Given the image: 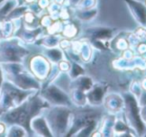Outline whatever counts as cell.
<instances>
[{
    "label": "cell",
    "mask_w": 146,
    "mask_h": 137,
    "mask_svg": "<svg viewBox=\"0 0 146 137\" xmlns=\"http://www.w3.org/2000/svg\"><path fill=\"white\" fill-rule=\"evenodd\" d=\"M49 107L50 104L40 96L38 91H36L18 106L2 113L0 115V121L8 126L12 124L20 125L26 129L29 136H33L30 126L31 120L37 115L42 114Z\"/></svg>",
    "instance_id": "obj_1"
},
{
    "label": "cell",
    "mask_w": 146,
    "mask_h": 137,
    "mask_svg": "<svg viewBox=\"0 0 146 137\" xmlns=\"http://www.w3.org/2000/svg\"><path fill=\"white\" fill-rule=\"evenodd\" d=\"M1 66L5 80L10 81L17 87L24 90L39 91L41 89V82L30 71L25 68L22 63H1Z\"/></svg>",
    "instance_id": "obj_2"
},
{
    "label": "cell",
    "mask_w": 146,
    "mask_h": 137,
    "mask_svg": "<svg viewBox=\"0 0 146 137\" xmlns=\"http://www.w3.org/2000/svg\"><path fill=\"white\" fill-rule=\"evenodd\" d=\"M44 112V116L53 136H66L74 117L71 107L50 106Z\"/></svg>",
    "instance_id": "obj_3"
},
{
    "label": "cell",
    "mask_w": 146,
    "mask_h": 137,
    "mask_svg": "<svg viewBox=\"0 0 146 137\" xmlns=\"http://www.w3.org/2000/svg\"><path fill=\"white\" fill-rule=\"evenodd\" d=\"M35 92V90L21 89L10 81L4 80L0 88V115L18 106Z\"/></svg>",
    "instance_id": "obj_4"
},
{
    "label": "cell",
    "mask_w": 146,
    "mask_h": 137,
    "mask_svg": "<svg viewBox=\"0 0 146 137\" xmlns=\"http://www.w3.org/2000/svg\"><path fill=\"white\" fill-rule=\"evenodd\" d=\"M25 44L24 41L16 36L0 39V63H23L29 55Z\"/></svg>",
    "instance_id": "obj_5"
},
{
    "label": "cell",
    "mask_w": 146,
    "mask_h": 137,
    "mask_svg": "<svg viewBox=\"0 0 146 137\" xmlns=\"http://www.w3.org/2000/svg\"><path fill=\"white\" fill-rule=\"evenodd\" d=\"M123 98V111L127 124L131 127L136 135L139 136L146 135V125L140 116V105L138 103V99L130 92L124 93Z\"/></svg>",
    "instance_id": "obj_6"
},
{
    "label": "cell",
    "mask_w": 146,
    "mask_h": 137,
    "mask_svg": "<svg viewBox=\"0 0 146 137\" xmlns=\"http://www.w3.org/2000/svg\"><path fill=\"white\" fill-rule=\"evenodd\" d=\"M38 92L40 96L50 104V106H74L68 93L55 84V82L41 85V89Z\"/></svg>",
    "instance_id": "obj_7"
},
{
    "label": "cell",
    "mask_w": 146,
    "mask_h": 137,
    "mask_svg": "<svg viewBox=\"0 0 146 137\" xmlns=\"http://www.w3.org/2000/svg\"><path fill=\"white\" fill-rule=\"evenodd\" d=\"M52 63L44 56V55L37 54L31 57L29 60L28 68L29 71L38 79L39 81H44L50 73Z\"/></svg>",
    "instance_id": "obj_8"
},
{
    "label": "cell",
    "mask_w": 146,
    "mask_h": 137,
    "mask_svg": "<svg viewBox=\"0 0 146 137\" xmlns=\"http://www.w3.org/2000/svg\"><path fill=\"white\" fill-rule=\"evenodd\" d=\"M86 39L92 40H102V41H110L115 36V29L111 27L104 26H96L89 27L85 29L83 32Z\"/></svg>",
    "instance_id": "obj_9"
},
{
    "label": "cell",
    "mask_w": 146,
    "mask_h": 137,
    "mask_svg": "<svg viewBox=\"0 0 146 137\" xmlns=\"http://www.w3.org/2000/svg\"><path fill=\"white\" fill-rule=\"evenodd\" d=\"M135 21L146 28V4L139 0H123Z\"/></svg>",
    "instance_id": "obj_10"
},
{
    "label": "cell",
    "mask_w": 146,
    "mask_h": 137,
    "mask_svg": "<svg viewBox=\"0 0 146 137\" xmlns=\"http://www.w3.org/2000/svg\"><path fill=\"white\" fill-rule=\"evenodd\" d=\"M103 104L106 111H108L110 114H117L119 112H122L124 107L123 95L115 92L106 93Z\"/></svg>",
    "instance_id": "obj_11"
},
{
    "label": "cell",
    "mask_w": 146,
    "mask_h": 137,
    "mask_svg": "<svg viewBox=\"0 0 146 137\" xmlns=\"http://www.w3.org/2000/svg\"><path fill=\"white\" fill-rule=\"evenodd\" d=\"M106 93H107V86L106 85L94 83L93 86L90 88V90L86 92L87 102L93 107L99 106V105L103 104V100Z\"/></svg>",
    "instance_id": "obj_12"
},
{
    "label": "cell",
    "mask_w": 146,
    "mask_h": 137,
    "mask_svg": "<svg viewBox=\"0 0 146 137\" xmlns=\"http://www.w3.org/2000/svg\"><path fill=\"white\" fill-rule=\"evenodd\" d=\"M31 130H32L33 136H44L51 137L53 136L50 128H49L48 122L43 114H39L35 116L31 120L30 123Z\"/></svg>",
    "instance_id": "obj_13"
},
{
    "label": "cell",
    "mask_w": 146,
    "mask_h": 137,
    "mask_svg": "<svg viewBox=\"0 0 146 137\" xmlns=\"http://www.w3.org/2000/svg\"><path fill=\"white\" fill-rule=\"evenodd\" d=\"M62 35L60 33H56V34H47L44 36H41L35 41L36 45H41L44 46L45 48H53V47L59 46V42L62 39Z\"/></svg>",
    "instance_id": "obj_14"
},
{
    "label": "cell",
    "mask_w": 146,
    "mask_h": 137,
    "mask_svg": "<svg viewBox=\"0 0 146 137\" xmlns=\"http://www.w3.org/2000/svg\"><path fill=\"white\" fill-rule=\"evenodd\" d=\"M94 82L92 80L91 77L87 76V75H80L77 78L73 79V82L70 84V88H77L80 90L84 91V92H87L90 90L92 86H93ZM69 88V89H70Z\"/></svg>",
    "instance_id": "obj_15"
},
{
    "label": "cell",
    "mask_w": 146,
    "mask_h": 137,
    "mask_svg": "<svg viewBox=\"0 0 146 137\" xmlns=\"http://www.w3.org/2000/svg\"><path fill=\"white\" fill-rule=\"evenodd\" d=\"M131 48L130 43L128 41V36H121L116 35L111 39L110 42V50L117 51V52H123L127 49Z\"/></svg>",
    "instance_id": "obj_16"
},
{
    "label": "cell",
    "mask_w": 146,
    "mask_h": 137,
    "mask_svg": "<svg viewBox=\"0 0 146 137\" xmlns=\"http://www.w3.org/2000/svg\"><path fill=\"white\" fill-rule=\"evenodd\" d=\"M43 55L50 61L52 64H57L59 61L65 59L64 52L61 48L53 47V48H45Z\"/></svg>",
    "instance_id": "obj_17"
},
{
    "label": "cell",
    "mask_w": 146,
    "mask_h": 137,
    "mask_svg": "<svg viewBox=\"0 0 146 137\" xmlns=\"http://www.w3.org/2000/svg\"><path fill=\"white\" fill-rule=\"evenodd\" d=\"M78 33H79V28H78L75 23L70 20L64 21V25H63L62 31L60 33L63 38H67V39L74 38V37L77 36Z\"/></svg>",
    "instance_id": "obj_18"
},
{
    "label": "cell",
    "mask_w": 146,
    "mask_h": 137,
    "mask_svg": "<svg viewBox=\"0 0 146 137\" xmlns=\"http://www.w3.org/2000/svg\"><path fill=\"white\" fill-rule=\"evenodd\" d=\"M1 3L2 5L0 6V22L4 21L9 13L19 4V0H3Z\"/></svg>",
    "instance_id": "obj_19"
},
{
    "label": "cell",
    "mask_w": 146,
    "mask_h": 137,
    "mask_svg": "<svg viewBox=\"0 0 146 137\" xmlns=\"http://www.w3.org/2000/svg\"><path fill=\"white\" fill-rule=\"evenodd\" d=\"M97 15V9L92 8V9H76L74 11V16L77 18L78 20L83 21V22H88V21L92 20L94 17Z\"/></svg>",
    "instance_id": "obj_20"
},
{
    "label": "cell",
    "mask_w": 146,
    "mask_h": 137,
    "mask_svg": "<svg viewBox=\"0 0 146 137\" xmlns=\"http://www.w3.org/2000/svg\"><path fill=\"white\" fill-rule=\"evenodd\" d=\"M29 10L28 4L25 3L24 5H17L12 11L8 14V16L6 17L5 20H9V21H13V20H17V19H20L24 16V14Z\"/></svg>",
    "instance_id": "obj_21"
},
{
    "label": "cell",
    "mask_w": 146,
    "mask_h": 137,
    "mask_svg": "<svg viewBox=\"0 0 146 137\" xmlns=\"http://www.w3.org/2000/svg\"><path fill=\"white\" fill-rule=\"evenodd\" d=\"M5 135H6V136H9V137H11V136L12 137L13 136H29L26 129L18 124L9 125L8 129H6Z\"/></svg>",
    "instance_id": "obj_22"
},
{
    "label": "cell",
    "mask_w": 146,
    "mask_h": 137,
    "mask_svg": "<svg viewBox=\"0 0 146 137\" xmlns=\"http://www.w3.org/2000/svg\"><path fill=\"white\" fill-rule=\"evenodd\" d=\"M68 73H69L68 75L70 76V78L73 80V79L77 78L80 75H83L84 73H85V70H84V68L78 62H72Z\"/></svg>",
    "instance_id": "obj_23"
},
{
    "label": "cell",
    "mask_w": 146,
    "mask_h": 137,
    "mask_svg": "<svg viewBox=\"0 0 146 137\" xmlns=\"http://www.w3.org/2000/svg\"><path fill=\"white\" fill-rule=\"evenodd\" d=\"M142 91H143V88H142L140 81L139 80H133L132 81L131 84H130L129 92L131 93L132 95H134L137 99H139Z\"/></svg>",
    "instance_id": "obj_24"
},
{
    "label": "cell",
    "mask_w": 146,
    "mask_h": 137,
    "mask_svg": "<svg viewBox=\"0 0 146 137\" xmlns=\"http://www.w3.org/2000/svg\"><path fill=\"white\" fill-rule=\"evenodd\" d=\"M97 0H79L74 8L76 9H92L96 7Z\"/></svg>",
    "instance_id": "obj_25"
},
{
    "label": "cell",
    "mask_w": 146,
    "mask_h": 137,
    "mask_svg": "<svg viewBox=\"0 0 146 137\" xmlns=\"http://www.w3.org/2000/svg\"><path fill=\"white\" fill-rule=\"evenodd\" d=\"M57 64H58V67H59V69H60L61 72H68L69 69H70V66H71L69 61H67L66 59H63V60L59 61Z\"/></svg>",
    "instance_id": "obj_26"
},
{
    "label": "cell",
    "mask_w": 146,
    "mask_h": 137,
    "mask_svg": "<svg viewBox=\"0 0 146 137\" xmlns=\"http://www.w3.org/2000/svg\"><path fill=\"white\" fill-rule=\"evenodd\" d=\"M52 0H36V4L38 5V7L41 10H45L48 8V6L50 5Z\"/></svg>",
    "instance_id": "obj_27"
},
{
    "label": "cell",
    "mask_w": 146,
    "mask_h": 137,
    "mask_svg": "<svg viewBox=\"0 0 146 137\" xmlns=\"http://www.w3.org/2000/svg\"><path fill=\"white\" fill-rule=\"evenodd\" d=\"M136 51H137L138 54L140 55H144L146 54V44L145 43H138L136 45Z\"/></svg>",
    "instance_id": "obj_28"
},
{
    "label": "cell",
    "mask_w": 146,
    "mask_h": 137,
    "mask_svg": "<svg viewBox=\"0 0 146 137\" xmlns=\"http://www.w3.org/2000/svg\"><path fill=\"white\" fill-rule=\"evenodd\" d=\"M140 116H141V119L146 125V105L144 106H140Z\"/></svg>",
    "instance_id": "obj_29"
},
{
    "label": "cell",
    "mask_w": 146,
    "mask_h": 137,
    "mask_svg": "<svg viewBox=\"0 0 146 137\" xmlns=\"http://www.w3.org/2000/svg\"><path fill=\"white\" fill-rule=\"evenodd\" d=\"M4 80H5L4 73H3V69H2V66H1V63H0V88H1V86H2Z\"/></svg>",
    "instance_id": "obj_30"
},
{
    "label": "cell",
    "mask_w": 146,
    "mask_h": 137,
    "mask_svg": "<svg viewBox=\"0 0 146 137\" xmlns=\"http://www.w3.org/2000/svg\"><path fill=\"white\" fill-rule=\"evenodd\" d=\"M140 83H141V86H142V88H143V90H146V77Z\"/></svg>",
    "instance_id": "obj_31"
},
{
    "label": "cell",
    "mask_w": 146,
    "mask_h": 137,
    "mask_svg": "<svg viewBox=\"0 0 146 137\" xmlns=\"http://www.w3.org/2000/svg\"><path fill=\"white\" fill-rule=\"evenodd\" d=\"M36 0H24V2L26 3V4H30V3H33L35 2Z\"/></svg>",
    "instance_id": "obj_32"
},
{
    "label": "cell",
    "mask_w": 146,
    "mask_h": 137,
    "mask_svg": "<svg viewBox=\"0 0 146 137\" xmlns=\"http://www.w3.org/2000/svg\"><path fill=\"white\" fill-rule=\"evenodd\" d=\"M2 1H3V0H0V3H1V2H2Z\"/></svg>",
    "instance_id": "obj_33"
},
{
    "label": "cell",
    "mask_w": 146,
    "mask_h": 137,
    "mask_svg": "<svg viewBox=\"0 0 146 137\" xmlns=\"http://www.w3.org/2000/svg\"><path fill=\"white\" fill-rule=\"evenodd\" d=\"M145 4H146V1H145Z\"/></svg>",
    "instance_id": "obj_34"
}]
</instances>
